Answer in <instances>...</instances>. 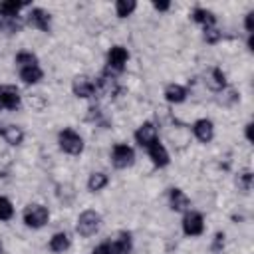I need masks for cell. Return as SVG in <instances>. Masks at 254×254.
<instances>
[{
  "label": "cell",
  "mask_w": 254,
  "mask_h": 254,
  "mask_svg": "<svg viewBox=\"0 0 254 254\" xmlns=\"http://www.w3.org/2000/svg\"><path fill=\"white\" fill-rule=\"evenodd\" d=\"M58 143H60V149L67 155H79L83 151V139L77 131L65 127L58 133Z\"/></svg>",
  "instance_id": "cell-1"
},
{
  "label": "cell",
  "mask_w": 254,
  "mask_h": 254,
  "mask_svg": "<svg viewBox=\"0 0 254 254\" xmlns=\"http://www.w3.org/2000/svg\"><path fill=\"white\" fill-rule=\"evenodd\" d=\"M101 226V214L97 210H83L79 216H77V224H75V230L79 236L87 238L91 234H95Z\"/></svg>",
  "instance_id": "cell-2"
},
{
  "label": "cell",
  "mask_w": 254,
  "mask_h": 254,
  "mask_svg": "<svg viewBox=\"0 0 254 254\" xmlns=\"http://www.w3.org/2000/svg\"><path fill=\"white\" fill-rule=\"evenodd\" d=\"M22 218H24L26 226H30V228H42V226L48 224L50 212H48V208H46L44 204L34 202V204H28V206L24 208Z\"/></svg>",
  "instance_id": "cell-3"
},
{
  "label": "cell",
  "mask_w": 254,
  "mask_h": 254,
  "mask_svg": "<svg viewBox=\"0 0 254 254\" xmlns=\"http://www.w3.org/2000/svg\"><path fill=\"white\" fill-rule=\"evenodd\" d=\"M111 163L115 169H127L135 163V151L127 143H117L111 151Z\"/></svg>",
  "instance_id": "cell-4"
},
{
  "label": "cell",
  "mask_w": 254,
  "mask_h": 254,
  "mask_svg": "<svg viewBox=\"0 0 254 254\" xmlns=\"http://www.w3.org/2000/svg\"><path fill=\"white\" fill-rule=\"evenodd\" d=\"M183 232L187 236H200L204 232V218L200 212L187 210L183 216Z\"/></svg>",
  "instance_id": "cell-5"
},
{
  "label": "cell",
  "mask_w": 254,
  "mask_h": 254,
  "mask_svg": "<svg viewBox=\"0 0 254 254\" xmlns=\"http://www.w3.org/2000/svg\"><path fill=\"white\" fill-rule=\"evenodd\" d=\"M135 141H137V145H141L145 149H149L153 143H157L159 141V131H157L155 123L145 121L143 125H139L137 131H135Z\"/></svg>",
  "instance_id": "cell-6"
},
{
  "label": "cell",
  "mask_w": 254,
  "mask_h": 254,
  "mask_svg": "<svg viewBox=\"0 0 254 254\" xmlns=\"http://www.w3.org/2000/svg\"><path fill=\"white\" fill-rule=\"evenodd\" d=\"M22 105V95L14 85H0V107L8 111H16Z\"/></svg>",
  "instance_id": "cell-7"
},
{
  "label": "cell",
  "mask_w": 254,
  "mask_h": 254,
  "mask_svg": "<svg viewBox=\"0 0 254 254\" xmlns=\"http://www.w3.org/2000/svg\"><path fill=\"white\" fill-rule=\"evenodd\" d=\"M26 22L32 28L40 30V32H50L52 30V16L44 8H32L28 12V16H26Z\"/></svg>",
  "instance_id": "cell-8"
},
{
  "label": "cell",
  "mask_w": 254,
  "mask_h": 254,
  "mask_svg": "<svg viewBox=\"0 0 254 254\" xmlns=\"http://www.w3.org/2000/svg\"><path fill=\"white\" fill-rule=\"evenodd\" d=\"M127 60H129V52H127L123 46H113V48L107 52V65H109V69H113V71H123Z\"/></svg>",
  "instance_id": "cell-9"
},
{
  "label": "cell",
  "mask_w": 254,
  "mask_h": 254,
  "mask_svg": "<svg viewBox=\"0 0 254 254\" xmlns=\"http://www.w3.org/2000/svg\"><path fill=\"white\" fill-rule=\"evenodd\" d=\"M71 91L75 97H81V99H87L95 93V83L87 77V75H75L73 81H71Z\"/></svg>",
  "instance_id": "cell-10"
},
{
  "label": "cell",
  "mask_w": 254,
  "mask_h": 254,
  "mask_svg": "<svg viewBox=\"0 0 254 254\" xmlns=\"http://www.w3.org/2000/svg\"><path fill=\"white\" fill-rule=\"evenodd\" d=\"M192 133L200 143H210L214 137V125L210 119H196L192 125Z\"/></svg>",
  "instance_id": "cell-11"
},
{
  "label": "cell",
  "mask_w": 254,
  "mask_h": 254,
  "mask_svg": "<svg viewBox=\"0 0 254 254\" xmlns=\"http://www.w3.org/2000/svg\"><path fill=\"white\" fill-rule=\"evenodd\" d=\"M111 254H129L133 248V240L129 232H117V236L109 242Z\"/></svg>",
  "instance_id": "cell-12"
},
{
  "label": "cell",
  "mask_w": 254,
  "mask_h": 254,
  "mask_svg": "<svg viewBox=\"0 0 254 254\" xmlns=\"http://www.w3.org/2000/svg\"><path fill=\"white\" fill-rule=\"evenodd\" d=\"M169 202H171V208H173L175 212H187L189 206H190L189 196H187L181 189H177V187H173V189L169 190Z\"/></svg>",
  "instance_id": "cell-13"
},
{
  "label": "cell",
  "mask_w": 254,
  "mask_h": 254,
  "mask_svg": "<svg viewBox=\"0 0 254 254\" xmlns=\"http://www.w3.org/2000/svg\"><path fill=\"white\" fill-rule=\"evenodd\" d=\"M147 153H149V159L153 161V165L155 167H167L169 163H171V159H169V153H167V149H165V145L163 143H153L149 149H147Z\"/></svg>",
  "instance_id": "cell-14"
},
{
  "label": "cell",
  "mask_w": 254,
  "mask_h": 254,
  "mask_svg": "<svg viewBox=\"0 0 254 254\" xmlns=\"http://www.w3.org/2000/svg\"><path fill=\"white\" fill-rule=\"evenodd\" d=\"M101 91V93H105V95H115L117 91H119V85H117V79L109 73V71H103L101 75H99V79L95 81V91Z\"/></svg>",
  "instance_id": "cell-15"
},
{
  "label": "cell",
  "mask_w": 254,
  "mask_h": 254,
  "mask_svg": "<svg viewBox=\"0 0 254 254\" xmlns=\"http://www.w3.org/2000/svg\"><path fill=\"white\" fill-rule=\"evenodd\" d=\"M18 75H20V79H22L24 83L34 85V83L42 81L44 71H42L40 65H28V67H18Z\"/></svg>",
  "instance_id": "cell-16"
},
{
  "label": "cell",
  "mask_w": 254,
  "mask_h": 254,
  "mask_svg": "<svg viewBox=\"0 0 254 254\" xmlns=\"http://www.w3.org/2000/svg\"><path fill=\"white\" fill-rule=\"evenodd\" d=\"M190 16H192V20H194L196 24H200L204 30H210V28H214V24H216V16H214L210 10H206V8H194Z\"/></svg>",
  "instance_id": "cell-17"
},
{
  "label": "cell",
  "mask_w": 254,
  "mask_h": 254,
  "mask_svg": "<svg viewBox=\"0 0 254 254\" xmlns=\"http://www.w3.org/2000/svg\"><path fill=\"white\" fill-rule=\"evenodd\" d=\"M206 85L212 89V91H222L226 87V75L220 67H212L208 77H206Z\"/></svg>",
  "instance_id": "cell-18"
},
{
  "label": "cell",
  "mask_w": 254,
  "mask_h": 254,
  "mask_svg": "<svg viewBox=\"0 0 254 254\" xmlns=\"http://www.w3.org/2000/svg\"><path fill=\"white\" fill-rule=\"evenodd\" d=\"M0 135L4 137L6 143L10 145H20L24 141V131L18 127V125H6L0 129Z\"/></svg>",
  "instance_id": "cell-19"
},
{
  "label": "cell",
  "mask_w": 254,
  "mask_h": 254,
  "mask_svg": "<svg viewBox=\"0 0 254 254\" xmlns=\"http://www.w3.org/2000/svg\"><path fill=\"white\" fill-rule=\"evenodd\" d=\"M165 99L169 103H183L187 99V89L179 83H171L165 87Z\"/></svg>",
  "instance_id": "cell-20"
},
{
  "label": "cell",
  "mask_w": 254,
  "mask_h": 254,
  "mask_svg": "<svg viewBox=\"0 0 254 254\" xmlns=\"http://www.w3.org/2000/svg\"><path fill=\"white\" fill-rule=\"evenodd\" d=\"M69 236L65 234V232H56L52 238H50V250L52 252H56V254H64L67 248H69Z\"/></svg>",
  "instance_id": "cell-21"
},
{
  "label": "cell",
  "mask_w": 254,
  "mask_h": 254,
  "mask_svg": "<svg viewBox=\"0 0 254 254\" xmlns=\"http://www.w3.org/2000/svg\"><path fill=\"white\" fill-rule=\"evenodd\" d=\"M28 6V2H16V0H4L0 2V16L2 18H18V12Z\"/></svg>",
  "instance_id": "cell-22"
},
{
  "label": "cell",
  "mask_w": 254,
  "mask_h": 254,
  "mask_svg": "<svg viewBox=\"0 0 254 254\" xmlns=\"http://www.w3.org/2000/svg\"><path fill=\"white\" fill-rule=\"evenodd\" d=\"M107 183H109V179H107L105 173H91L89 179H87V189L91 192H99L101 189L107 187Z\"/></svg>",
  "instance_id": "cell-23"
},
{
  "label": "cell",
  "mask_w": 254,
  "mask_h": 254,
  "mask_svg": "<svg viewBox=\"0 0 254 254\" xmlns=\"http://www.w3.org/2000/svg\"><path fill=\"white\" fill-rule=\"evenodd\" d=\"M135 8H137V2H135V0H117V2H115V12H117L119 18L131 16Z\"/></svg>",
  "instance_id": "cell-24"
},
{
  "label": "cell",
  "mask_w": 254,
  "mask_h": 254,
  "mask_svg": "<svg viewBox=\"0 0 254 254\" xmlns=\"http://www.w3.org/2000/svg\"><path fill=\"white\" fill-rule=\"evenodd\" d=\"M22 28V22L18 18H2L0 16V30L6 32V34H14V32H20Z\"/></svg>",
  "instance_id": "cell-25"
},
{
  "label": "cell",
  "mask_w": 254,
  "mask_h": 254,
  "mask_svg": "<svg viewBox=\"0 0 254 254\" xmlns=\"http://www.w3.org/2000/svg\"><path fill=\"white\" fill-rule=\"evenodd\" d=\"M16 65H18V67L38 65V58H36L32 52H18V54H16Z\"/></svg>",
  "instance_id": "cell-26"
},
{
  "label": "cell",
  "mask_w": 254,
  "mask_h": 254,
  "mask_svg": "<svg viewBox=\"0 0 254 254\" xmlns=\"http://www.w3.org/2000/svg\"><path fill=\"white\" fill-rule=\"evenodd\" d=\"M236 185H238L244 192H248V190L252 189V171L244 169L242 173H238V177H236Z\"/></svg>",
  "instance_id": "cell-27"
},
{
  "label": "cell",
  "mask_w": 254,
  "mask_h": 254,
  "mask_svg": "<svg viewBox=\"0 0 254 254\" xmlns=\"http://www.w3.org/2000/svg\"><path fill=\"white\" fill-rule=\"evenodd\" d=\"M14 216V206L10 202V198L0 196V220H10Z\"/></svg>",
  "instance_id": "cell-28"
},
{
  "label": "cell",
  "mask_w": 254,
  "mask_h": 254,
  "mask_svg": "<svg viewBox=\"0 0 254 254\" xmlns=\"http://www.w3.org/2000/svg\"><path fill=\"white\" fill-rule=\"evenodd\" d=\"M212 252H220L224 248V232H216L214 238H212Z\"/></svg>",
  "instance_id": "cell-29"
},
{
  "label": "cell",
  "mask_w": 254,
  "mask_h": 254,
  "mask_svg": "<svg viewBox=\"0 0 254 254\" xmlns=\"http://www.w3.org/2000/svg\"><path fill=\"white\" fill-rule=\"evenodd\" d=\"M91 254H111L109 242H101V244H97V246L91 250Z\"/></svg>",
  "instance_id": "cell-30"
},
{
  "label": "cell",
  "mask_w": 254,
  "mask_h": 254,
  "mask_svg": "<svg viewBox=\"0 0 254 254\" xmlns=\"http://www.w3.org/2000/svg\"><path fill=\"white\" fill-rule=\"evenodd\" d=\"M218 38H220V34H218V32L214 30V28H210V30H204V40H206V42L214 44V42H216Z\"/></svg>",
  "instance_id": "cell-31"
},
{
  "label": "cell",
  "mask_w": 254,
  "mask_h": 254,
  "mask_svg": "<svg viewBox=\"0 0 254 254\" xmlns=\"http://www.w3.org/2000/svg\"><path fill=\"white\" fill-rule=\"evenodd\" d=\"M252 18H254V12H248V14H246V20H244V26H246L248 36L254 32V28H252Z\"/></svg>",
  "instance_id": "cell-32"
},
{
  "label": "cell",
  "mask_w": 254,
  "mask_h": 254,
  "mask_svg": "<svg viewBox=\"0 0 254 254\" xmlns=\"http://www.w3.org/2000/svg\"><path fill=\"white\" fill-rule=\"evenodd\" d=\"M153 8L159 10V12H165V10L171 8V4H169V2H153Z\"/></svg>",
  "instance_id": "cell-33"
},
{
  "label": "cell",
  "mask_w": 254,
  "mask_h": 254,
  "mask_svg": "<svg viewBox=\"0 0 254 254\" xmlns=\"http://www.w3.org/2000/svg\"><path fill=\"white\" fill-rule=\"evenodd\" d=\"M246 139L252 141V123H246Z\"/></svg>",
  "instance_id": "cell-34"
}]
</instances>
